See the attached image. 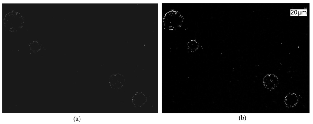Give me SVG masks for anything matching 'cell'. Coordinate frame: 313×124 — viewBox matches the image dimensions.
Segmentation results:
<instances>
[{
    "mask_svg": "<svg viewBox=\"0 0 313 124\" xmlns=\"http://www.w3.org/2000/svg\"><path fill=\"white\" fill-rule=\"evenodd\" d=\"M298 102V97L295 93H289L285 98L284 102L288 108L294 107Z\"/></svg>",
    "mask_w": 313,
    "mask_h": 124,
    "instance_id": "8992f818",
    "label": "cell"
},
{
    "mask_svg": "<svg viewBox=\"0 0 313 124\" xmlns=\"http://www.w3.org/2000/svg\"><path fill=\"white\" fill-rule=\"evenodd\" d=\"M109 85L111 88L116 90L122 89L125 84L124 76L119 73L112 75L109 78Z\"/></svg>",
    "mask_w": 313,
    "mask_h": 124,
    "instance_id": "3957f363",
    "label": "cell"
},
{
    "mask_svg": "<svg viewBox=\"0 0 313 124\" xmlns=\"http://www.w3.org/2000/svg\"><path fill=\"white\" fill-rule=\"evenodd\" d=\"M24 21V18L19 13L12 11L5 15L3 22L6 29L13 32L21 28Z\"/></svg>",
    "mask_w": 313,
    "mask_h": 124,
    "instance_id": "6da1fadb",
    "label": "cell"
},
{
    "mask_svg": "<svg viewBox=\"0 0 313 124\" xmlns=\"http://www.w3.org/2000/svg\"><path fill=\"white\" fill-rule=\"evenodd\" d=\"M199 43L195 40H192L187 43V49L191 52H193L198 49Z\"/></svg>",
    "mask_w": 313,
    "mask_h": 124,
    "instance_id": "ba28073f",
    "label": "cell"
},
{
    "mask_svg": "<svg viewBox=\"0 0 313 124\" xmlns=\"http://www.w3.org/2000/svg\"><path fill=\"white\" fill-rule=\"evenodd\" d=\"M147 101V97L142 92H137L132 98V102L136 108L141 107L145 104Z\"/></svg>",
    "mask_w": 313,
    "mask_h": 124,
    "instance_id": "5b68a950",
    "label": "cell"
},
{
    "mask_svg": "<svg viewBox=\"0 0 313 124\" xmlns=\"http://www.w3.org/2000/svg\"><path fill=\"white\" fill-rule=\"evenodd\" d=\"M74 120L76 122H79L80 120V117L78 116H76L74 118Z\"/></svg>",
    "mask_w": 313,
    "mask_h": 124,
    "instance_id": "9c48e42d",
    "label": "cell"
},
{
    "mask_svg": "<svg viewBox=\"0 0 313 124\" xmlns=\"http://www.w3.org/2000/svg\"><path fill=\"white\" fill-rule=\"evenodd\" d=\"M264 86L268 89L272 90L278 86L279 81L277 77L274 74H268L264 77L263 81Z\"/></svg>",
    "mask_w": 313,
    "mask_h": 124,
    "instance_id": "277c9868",
    "label": "cell"
},
{
    "mask_svg": "<svg viewBox=\"0 0 313 124\" xmlns=\"http://www.w3.org/2000/svg\"><path fill=\"white\" fill-rule=\"evenodd\" d=\"M42 45L37 41H33L29 45V50L31 53H36L41 49Z\"/></svg>",
    "mask_w": 313,
    "mask_h": 124,
    "instance_id": "52a82bcc",
    "label": "cell"
},
{
    "mask_svg": "<svg viewBox=\"0 0 313 124\" xmlns=\"http://www.w3.org/2000/svg\"><path fill=\"white\" fill-rule=\"evenodd\" d=\"M183 18L180 14L175 11H170L166 13L163 18L164 23L170 28L174 29L181 26Z\"/></svg>",
    "mask_w": 313,
    "mask_h": 124,
    "instance_id": "7a4b0ae2",
    "label": "cell"
}]
</instances>
